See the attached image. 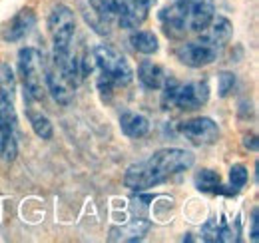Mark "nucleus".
<instances>
[{"instance_id": "1", "label": "nucleus", "mask_w": 259, "mask_h": 243, "mask_svg": "<svg viewBox=\"0 0 259 243\" xmlns=\"http://www.w3.org/2000/svg\"><path fill=\"white\" fill-rule=\"evenodd\" d=\"M192 166H194L192 152L182 148H163L154 152L144 161L132 164L124 174V183L132 191H146L190 170Z\"/></svg>"}, {"instance_id": "2", "label": "nucleus", "mask_w": 259, "mask_h": 243, "mask_svg": "<svg viewBox=\"0 0 259 243\" xmlns=\"http://www.w3.org/2000/svg\"><path fill=\"white\" fill-rule=\"evenodd\" d=\"M94 52V64L100 72L98 88L102 94H110L116 86H126L134 78L130 62L110 44H98Z\"/></svg>"}, {"instance_id": "3", "label": "nucleus", "mask_w": 259, "mask_h": 243, "mask_svg": "<svg viewBox=\"0 0 259 243\" xmlns=\"http://www.w3.org/2000/svg\"><path fill=\"white\" fill-rule=\"evenodd\" d=\"M162 104L163 108L176 106L184 112H194L209 100L207 82H188L182 84L176 78H165L162 84Z\"/></svg>"}, {"instance_id": "4", "label": "nucleus", "mask_w": 259, "mask_h": 243, "mask_svg": "<svg viewBox=\"0 0 259 243\" xmlns=\"http://www.w3.org/2000/svg\"><path fill=\"white\" fill-rule=\"evenodd\" d=\"M18 68L22 84L30 100L40 102L44 98V62L36 48H22L18 52Z\"/></svg>"}, {"instance_id": "5", "label": "nucleus", "mask_w": 259, "mask_h": 243, "mask_svg": "<svg viewBox=\"0 0 259 243\" xmlns=\"http://www.w3.org/2000/svg\"><path fill=\"white\" fill-rule=\"evenodd\" d=\"M18 155L16 142V114L8 94L0 90V159L12 161Z\"/></svg>"}, {"instance_id": "6", "label": "nucleus", "mask_w": 259, "mask_h": 243, "mask_svg": "<svg viewBox=\"0 0 259 243\" xmlns=\"http://www.w3.org/2000/svg\"><path fill=\"white\" fill-rule=\"evenodd\" d=\"M74 30H76L74 12L68 6H56L50 12V18H48V32L52 36L54 50L70 48L72 40H74Z\"/></svg>"}, {"instance_id": "7", "label": "nucleus", "mask_w": 259, "mask_h": 243, "mask_svg": "<svg viewBox=\"0 0 259 243\" xmlns=\"http://www.w3.org/2000/svg\"><path fill=\"white\" fill-rule=\"evenodd\" d=\"M176 54H178V58H180L182 64H186V66H190V68H203V66L211 64V62L218 58L220 50L199 38V40H195V42H186V44H182V46L176 50Z\"/></svg>"}, {"instance_id": "8", "label": "nucleus", "mask_w": 259, "mask_h": 243, "mask_svg": "<svg viewBox=\"0 0 259 243\" xmlns=\"http://www.w3.org/2000/svg\"><path fill=\"white\" fill-rule=\"evenodd\" d=\"M180 132L197 146H207V144H213L218 138H220V128L218 124L211 120V118H192V120L184 122L180 126Z\"/></svg>"}, {"instance_id": "9", "label": "nucleus", "mask_w": 259, "mask_h": 243, "mask_svg": "<svg viewBox=\"0 0 259 243\" xmlns=\"http://www.w3.org/2000/svg\"><path fill=\"white\" fill-rule=\"evenodd\" d=\"M160 22H162V30L165 32V36L167 38H174V40H182L190 32L188 30L186 8H184L182 2H174V4L162 8Z\"/></svg>"}, {"instance_id": "10", "label": "nucleus", "mask_w": 259, "mask_h": 243, "mask_svg": "<svg viewBox=\"0 0 259 243\" xmlns=\"http://www.w3.org/2000/svg\"><path fill=\"white\" fill-rule=\"evenodd\" d=\"M182 4L186 8L188 30L190 32H201L215 16V8H213L211 0H184Z\"/></svg>"}, {"instance_id": "11", "label": "nucleus", "mask_w": 259, "mask_h": 243, "mask_svg": "<svg viewBox=\"0 0 259 243\" xmlns=\"http://www.w3.org/2000/svg\"><path fill=\"white\" fill-rule=\"evenodd\" d=\"M150 8L136 4L132 0H114V18H118L122 28L136 30L138 26L144 24V20L148 18Z\"/></svg>"}, {"instance_id": "12", "label": "nucleus", "mask_w": 259, "mask_h": 243, "mask_svg": "<svg viewBox=\"0 0 259 243\" xmlns=\"http://www.w3.org/2000/svg\"><path fill=\"white\" fill-rule=\"evenodd\" d=\"M44 84H46V88L48 92H52V96H54V100L58 102V104H70L72 102V98H74V86L66 80L64 76L50 64L46 70H44Z\"/></svg>"}, {"instance_id": "13", "label": "nucleus", "mask_w": 259, "mask_h": 243, "mask_svg": "<svg viewBox=\"0 0 259 243\" xmlns=\"http://www.w3.org/2000/svg\"><path fill=\"white\" fill-rule=\"evenodd\" d=\"M231 34H233L231 22L227 18H224V16H218V18L213 16L211 22L201 30V40L211 44V46H215L220 50V48H224L227 42L231 40Z\"/></svg>"}, {"instance_id": "14", "label": "nucleus", "mask_w": 259, "mask_h": 243, "mask_svg": "<svg viewBox=\"0 0 259 243\" xmlns=\"http://www.w3.org/2000/svg\"><path fill=\"white\" fill-rule=\"evenodd\" d=\"M34 22H36V18H34L32 10H20V12L6 24V28L2 30V38H4L6 42H18V40H22L28 32L32 30Z\"/></svg>"}, {"instance_id": "15", "label": "nucleus", "mask_w": 259, "mask_h": 243, "mask_svg": "<svg viewBox=\"0 0 259 243\" xmlns=\"http://www.w3.org/2000/svg\"><path fill=\"white\" fill-rule=\"evenodd\" d=\"M138 78L140 82L148 88V90H160L163 84V80L167 78L163 68L160 64H154L150 60H144L138 68Z\"/></svg>"}, {"instance_id": "16", "label": "nucleus", "mask_w": 259, "mask_h": 243, "mask_svg": "<svg viewBox=\"0 0 259 243\" xmlns=\"http://www.w3.org/2000/svg\"><path fill=\"white\" fill-rule=\"evenodd\" d=\"M120 128L128 138H144L150 132V120L144 114L126 112L120 118Z\"/></svg>"}, {"instance_id": "17", "label": "nucleus", "mask_w": 259, "mask_h": 243, "mask_svg": "<svg viewBox=\"0 0 259 243\" xmlns=\"http://www.w3.org/2000/svg\"><path fill=\"white\" fill-rule=\"evenodd\" d=\"M194 182H195V187H197L199 191L226 193V195H235V193H237V191H233V189H226V185H222L220 174H215L213 170H201V172H197Z\"/></svg>"}, {"instance_id": "18", "label": "nucleus", "mask_w": 259, "mask_h": 243, "mask_svg": "<svg viewBox=\"0 0 259 243\" xmlns=\"http://www.w3.org/2000/svg\"><path fill=\"white\" fill-rule=\"evenodd\" d=\"M148 231H150V221H148V219H134L126 227L112 229L110 239H112V241H138V239H142Z\"/></svg>"}, {"instance_id": "19", "label": "nucleus", "mask_w": 259, "mask_h": 243, "mask_svg": "<svg viewBox=\"0 0 259 243\" xmlns=\"http://www.w3.org/2000/svg\"><path fill=\"white\" fill-rule=\"evenodd\" d=\"M130 42H132V46H134V50H136V52L146 54V56L156 54V52H158V48H160V44H158V36L150 30L134 32V34L130 36Z\"/></svg>"}, {"instance_id": "20", "label": "nucleus", "mask_w": 259, "mask_h": 243, "mask_svg": "<svg viewBox=\"0 0 259 243\" xmlns=\"http://www.w3.org/2000/svg\"><path fill=\"white\" fill-rule=\"evenodd\" d=\"M28 118H30V124H32L34 134L38 138H42V140H50L52 138V134H54L52 124L42 112H28Z\"/></svg>"}, {"instance_id": "21", "label": "nucleus", "mask_w": 259, "mask_h": 243, "mask_svg": "<svg viewBox=\"0 0 259 243\" xmlns=\"http://www.w3.org/2000/svg\"><path fill=\"white\" fill-rule=\"evenodd\" d=\"M224 225L226 223L218 221L215 217L209 219L201 227V239H205V241H224Z\"/></svg>"}, {"instance_id": "22", "label": "nucleus", "mask_w": 259, "mask_h": 243, "mask_svg": "<svg viewBox=\"0 0 259 243\" xmlns=\"http://www.w3.org/2000/svg\"><path fill=\"white\" fill-rule=\"evenodd\" d=\"M88 2L102 22L108 24L114 18V0H88Z\"/></svg>"}, {"instance_id": "23", "label": "nucleus", "mask_w": 259, "mask_h": 243, "mask_svg": "<svg viewBox=\"0 0 259 243\" xmlns=\"http://www.w3.org/2000/svg\"><path fill=\"white\" fill-rule=\"evenodd\" d=\"M247 178H249V174H247V168L245 166H233L231 170H229V183H231V187L235 189V191H239L245 183H247Z\"/></svg>"}, {"instance_id": "24", "label": "nucleus", "mask_w": 259, "mask_h": 243, "mask_svg": "<svg viewBox=\"0 0 259 243\" xmlns=\"http://www.w3.org/2000/svg\"><path fill=\"white\" fill-rule=\"evenodd\" d=\"M235 74H231V72H222L220 74V86H218V90H220V96L222 98H227L231 92H233V88H235Z\"/></svg>"}, {"instance_id": "25", "label": "nucleus", "mask_w": 259, "mask_h": 243, "mask_svg": "<svg viewBox=\"0 0 259 243\" xmlns=\"http://www.w3.org/2000/svg\"><path fill=\"white\" fill-rule=\"evenodd\" d=\"M251 239L257 241L259 239V231H257V210H253V215H251Z\"/></svg>"}, {"instance_id": "26", "label": "nucleus", "mask_w": 259, "mask_h": 243, "mask_svg": "<svg viewBox=\"0 0 259 243\" xmlns=\"http://www.w3.org/2000/svg\"><path fill=\"white\" fill-rule=\"evenodd\" d=\"M132 2H136V4H142V6H146V8H152L158 0H132Z\"/></svg>"}, {"instance_id": "27", "label": "nucleus", "mask_w": 259, "mask_h": 243, "mask_svg": "<svg viewBox=\"0 0 259 243\" xmlns=\"http://www.w3.org/2000/svg\"><path fill=\"white\" fill-rule=\"evenodd\" d=\"M176 2H184V0H176Z\"/></svg>"}]
</instances>
